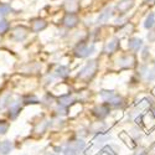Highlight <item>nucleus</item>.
<instances>
[{"label": "nucleus", "instance_id": "f257e3e1", "mask_svg": "<svg viewBox=\"0 0 155 155\" xmlns=\"http://www.w3.org/2000/svg\"><path fill=\"white\" fill-rule=\"evenodd\" d=\"M96 70H97V61L91 60V61H88L86 63V66L80 71V73L77 76H78V78L87 80V78H89V77H92L94 74Z\"/></svg>", "mask_w": 155, "mask_h": 155}, {"label": "nucleus", "instance_id": "f03ea898", "mask_svg": "<svg viewBox=\"0 0 155 155\" xmlns=\"http://www.w3.org/2000/svg\"><path fill=\"white\" fill-rule=\"evenodd\" d=\"M96 51V47L92 45V46H87L84 44H81V45H77L76 48H74V55L80 58H84V57H88L89 55H92Z\"/></svg>", "mask_w": 155, "mask_h": 155}, {"label": "nucleus", "instance_id": "7ed1b4c3", "mask_svg": "<svg viewBox=\"0 0 155 155\" xmlns=\"http://www.w3.org/2000/svg\"><path fill=\"white\" fill-rule=\"evenodd\" d=\"M101 98L104 102H108V103H110V104H115V106H118L122 102V98L115 94L113 91H102L101 92Z\"/></svg>", "mask_w": 155, "mask_h": 155}, {"label": "nucleus", "instance_id": "20e7f679", "mask_svg": "<svg viewBox=\"0 0 155 155\" xmlns=\"http://www.w3.org/2000/svg\"><path fill=\"white\" fill-rule=\"evenodd\" d=\"M28 36V29L24 26H16L11 32V38L16 42H21L24 41Z\"/></svg>", "mask_w": 155, "mask_h": 155}, {"label": "nucleus", "instance_id": "39448f33", "mask_svg": "<svg viewBox=\"0 0 155 155\" xmlns=\"http://www.w3.org/2000/svg\"><path fill=\"white\" fill-rule=\"evenodd\" d=\"M62 22H63V25H64L66 28L72 29V28L76 26L77 24H78V18H77V15L73 14V12H67V14L64 15Z\"/></svg>", "mask_w": 155, "mask_h": 155}, {"label": "nucleus", "instance_id": "423d86ee", "mask_svg": "<svg viewBox=\"0 0 155 155\" xmlns=\"http://www.w3.org/2000/svg\"><path fill=\"white\" fill-rule=\"evenodd\" d=\"M133 63H134V58L133 56H120L118 60H117V64L119 67H130L133 66Z\"/></svg>", "mask_w": 155, "mask_h": 155}, {"label": "nucleus", "instance_id": "0eeeda50", "mask_svg": "<svg viewBox=\"0 0 155 155\" xmlns=\"http://www.w3.org/2000/svg\"><path fill=\"white\" fill-rule=\"evenodd\" d=\"M134 6V0H120L117 4V9L120 12H127Z\"/></svg>", "mask_w": 155, "mask_h": 155}, {"label": "nucleus", "instance_id": "6e6552de", "mask_svg": "<svg viewBox=\"0 0 155 155\" xmlns=\"http://www.w3.org/2000/svg\"><path fill=\"white\" fill-rule=\"evenodd\" d=\"M47 26V22L42 19H35L32 20V31L34 32H40L44 29H46Z\"/></svg>", "mask_w": 155, "mask_h": 155}, {"label": "nucleus", "instance_id": "1a4fd4ad", "mask_svg": "<svg viewBox=\"0 0 155 155\" xmlns=\"http://www.w3.org/2000/svg\"><path fill=\"white\" fill-rule=\"evenodd\" d=\"M141 45H143V41L139 37H133L128 41V48L132 51H138L141 47Z\"/></svg>", "mask_w": 155, "mask_h": 155}, {"label": "nucleus", "instance_id": "9d476101", "mask_svg": "<svg viewBox=\"0 0 155 155\" xmlns=\"http://www.w3.org/2000/svg\"><path fill=\"white\" fill-rule=\"evenodd\" d=\"M112 15H113V10H112V8H107L104 11H102L101 14H99V16H98V19H97V22H107L110 18H112Z\"/></svg>", "mask_w": 155, "mask_h": 155}, {"label": "nucleus", "instance_id": "9b49d317", "mask_svg": "<svg viewBox=\"0 0 155 155\" xmlns=\"http://www.w3.org/2000/svg\"><path fill=\"white\" fill-rule=\"evenodd\" d=\"M72 102H74V97L72 94H70V93L63 94V96H61L58 98V104L63 106V107H67V106L72 104Z\"/></svg>", "mask_w": 155, "mask_h": 155}, {"label": "nucleus", "instance_id": "f8f14e48", "mask_svg": "<svg viewBox=\"0 0 155 155\" xmlns=\"http://www.w3.org/2000/svg\"><path fill=\"white\" fill-rule=\"evenodd\" d=\"M12 150V144L10 140H4L0 143V154L2 155H9Z\"/></svg>", "mask_w": 155, "mask_h": 155}, {"label": "nucleus", "instance_id": "ddd939ff", "mask_svg": "<svg viewBox=\"0 0 155 155\" xmlns=\"http://www.w3.org/2000/svg\"><path fill=\"white\" fill-rule=\"evenodd\" d=\"M93 112H94V114L97 115V117L104 118V117H107V115L109 114V108L107 106H98V107H96L93 109Z\"/></svg>", "mask_w": 155, "mask_h": 155}, {"label": "nucleus", "instance_id": "4468645a", "mask_svg": "<svg viewBox=\"0 0 155 155\" xmlns=\"http://www.w3.org/2000/svg\"><path fill=\"white\" fill-rule=\"evenodd\" d=\"M68 145H71L77 153H81L83 149H84V147H86V143L82 140V139H77V140H73V141H71V143L68 144Z\"/></svg>", "mask_w": 155, "mask_h": 155}, {"label": "nucleus", "instance_id": "2eb2a0df", "mask_svg": "<svg viewBox=\"0 0 155 155\" xmlns=\"http://www.w3.org/2000/svg\"><path fill=\"white\" fill-rule=\"evenodd\" d=\"M117 47H118V40H117V38H112L110 41L107 42V45H106V47H104V52L112 54V52H114Z\"/></svg>", "mask_w": 155, "mask_h": 155}, {"label": "nucleus", "instance_id": "dca6fc26", "mask_svg": "<svg viewBox=\"0 0 155 155\" xmlns=\"http://www.w3.org/2000/svg\"><path fill=\"white\" fill-rule=\"evenodd\" d=\"M68 73H70V70L66 66H58L55 70V76L58 77V78H64V77L68 76Z\"/></svg>", "mask_w": 155, "mask_h": 155}, {"label": "nucleus", "instance_id": "f3484780", "mask_svg": "<svg viewBox=\"0 0 155 155\" xmlns=\"http://www.w3.org/2000/svg\"><path fill=\"white\" fill-rule=\"evenodd\" d=\"M78 3L76 0H64V8L68 12H74L77 9H78Z\"/></svg>", "mask_w": 155, "mask_h": 155}, {"label": "nucleus", "instance_id": "a211bd4d", "mask_svg": "<svg viewBox=\"0 0 155 155\" xmlns=\"http://www.w3.org/2000/svg\"><path fill=\"white\" fill-rule=\"evenodd\" d=\"M20 112H21L20 104H12V106L10 107V109H9V117H10L11 119H16L18 115L20 114Z\"/></svg>", "mask_w": 155, "mask_h": 155}, {"label": "nucleus", "instance_id": "6ab92c4d", "mask_svg": "<svg viewBox=\"0 0 155 155\" xmlns=\"http://www.w3.org/2000/svg\"><path fill=\"white\" fill-rule=\"evenodd\" d=\"M154 25H155V14L154 12H150L144 21V26H145V29H151Z\"/></svg>", "mask_w": 155, "mask_h": 155}, {"label": "nucleus", "instance_id": "aec40b11", "mask_svg": "<svg viewBox=\"0 0 155 155\" xmlns=\"http://www.w3.org/2000/svg\"><path fill=\"white\" fill-rule=\"evenodd\" d=\"M104 129H106V124L102 123V122H96L91 125V130L93 133H102Z\"/></svg>", "mask_w": 155, "mask_h": 155}, {"label": "nucleus", "instance_id": "412c9836", "mask_svg": "<svg viewBox=\"0 0 155 155\" xmlns=\"http://www.w3.org/2000/svg\"><path fill=\"white\" fill-rule=\"evenodd\" d=\"M10 11H11V6L9 4H5V3L0 4V16H5L10 14Z\"/></svg>", "mask_w": 155, "mask_h": 155}, {"label": "nucleus", "instance_id": "4be33fe9", "mask_svg": "<svg viewBox=\"0 0 155 155\" xmlns=\"http://www.w3.org/2000/svg\"><path fill=\"white\" fill-rule=\"evenodd\" d=\"M10 101H11V96L10 94H6V96L0 98V109H4L5 107L10 106Z\"/></svg>", "mask_w": 155, "mask_h": 155}, {"label": "nucleus", "instance_id": "5701e85b", "mask_svg": "<svg viewBox=\"0 0 155 155\" xmlns=\"http://www.w3.org/2000/svg\"><path fill=\"white\" fill-rule=\"evenodd\" d=\"M9 21H6L5 19H0V35L5 34L9 30Z\"/></svg>", "mask_w": 155, "mask_h": 155}, {"label": "nucleus", "instance_id": "b1692460", "mask_svg": "<svg viewBox=\"0 0 155 155\" xmlns=\"http://www.w3.org/2000/svg\"><path fill=\"white\" fill-rule=\"evenodd\" d=\"M109 139H110V137L103 135L102 133H99V135H97V138L94 139V144H103L104 141H107V140H109Z\"/></svg>", "mask_w": 155, "mask_h": 155}, {"label": "nucleus", "instance_id": "393cba45", "mask_svg": "<svg viewBox=\"0 0 155 155\" xmlns=\"http://www.w3.org/2000/svg\"><path fill=\"white\" fill-rule=\"evenodd\" d=\"M144 122H145V125L148 128H151L154 124H155V119H154V115L151 114H147L145 118H144Z\"/></svg>", "mask_w": 155, "mask_h": 155}, {"label": "nucleus", "instance_id": "a878e982", "mask_svg": "<svg viewBox=\"0 0 155 155\" xmlns=\"http://www.w3.org/2000/svg\"><path fill=\"white\" fill-rule=\"evenodd\" d=\"M120 139H123V140H124L125 143H127L129 147H130V148H133V147H134V144L132 143V139H130V138H128V134H127V133H122V134H120Z\"/></svg>", "mask_w": 155, "mask_h": 155}, {"label": "nucleus", "instance_id": "bb28decb", "mask_svg": "<svg viewBox=\"0 0 155 155\" xmlns=\"http://www.w3.org/2000/svg\"><path fill=\"white\" fill-rule=\"evenodd\" d=\"M48 124H50V123H48V120L42 122V123H41V125H40V124L37 125V128H36V132H38V133H42V132L45 130V129L48 127Z\"/></svg>", "mask_w": 155, "mask_h": 155}, {"label": "nucleus", "instance_id": "cd10ccee", "mask_svg": "<svg viewBox=\"0 0 155 155\" xmlns=\"http://www.w3.org/2000/svg\"><path fill=\"white\" fill-rule=\"evenodd\" d=\"M9 129V124L4 123V122H0V135H4Z\"/></svg>", "mask_w": 155, "mask_h": 155}, {"label": "nucleus", "instance_id": "c85d7f7f", "mask_svg": "<svg viewBox=\"0 0 155 155\" xmlns=\"http://www.w3.org/2000/svg\"><path fill=\"white\" fill-rule=\"evenodd\" d=\"M24 102L26 103V104H29V103H31V104H35V103H38V99L35 97V96H29L24 99Z\"/></svg>", "mask_w": 155, "mask_h": 155}, {"label": "nucleus", "instance_id": "c756f323", "mask_svg": "<svg viewBox=\"0 0 155 155\" xmlns=\"http://www.w3.org/2000/svg\"><path fill=\"white\" fill-rule=\"evenodd\" d=\"M63 153H64V155H77V154H78V153H77V151H76L71 145H67Z\"/></svg>", "mask_w": 155, "mask_h": 155}, {"label": "nucleus", "instance_id": "7c9ffc66", "mask_svg": "<svg viewBox=\"0 0 155 155\" xmlns=\"http://www.w3.org/2000/svg\"><path fill=\"white\" fill-rule=\"evenodd\" d=\"M148 54H149V50L145 47V48L143 50V52H141V58H143V60H147V56H148Z\"/></svg>", "mask_w": 155, "mask_h": 155}, {"label": "nucleus", "instance_id": "2f4dec72", "mask_svg": "<svg viewBox=\"0 0 155 155\" xmlns=\"http://www.w3.org/2000/svg\"><path fill=\"white\" fill-rule=\"evenodd\" d=\"M153 115H154V117H155V108L153 109Z\"/></svg>", "mask_w": 155, "mask_h": 155}, {"label": "nucleus", "instance_id": "473e14b6", "mask_svg": "<svg viewBox=\"0 0 155 155\" xmlns=\"http://www.w3.org/2000/svg\"><path fill=\"white\" fill-rule=\"evenodd\" d=\"M148 2H150V3H151V2H154V0H148Z\"/></svg>", "mask_w": 155, "mask_h": 155}, {"label": "nucleus", "instance_id": "72a5a7b5", "mask_svg": "<svg viewBox=\"0 0 155 155\" xmlns=\"http://www.w3.org/2000/svg\"><path fill=\"white\" fill-rule=\"evenodd\" d=\"M55 155H56V154H55Z\"/></svg>", "mask_w": 155, "mask_h": 155}]
</instances>
